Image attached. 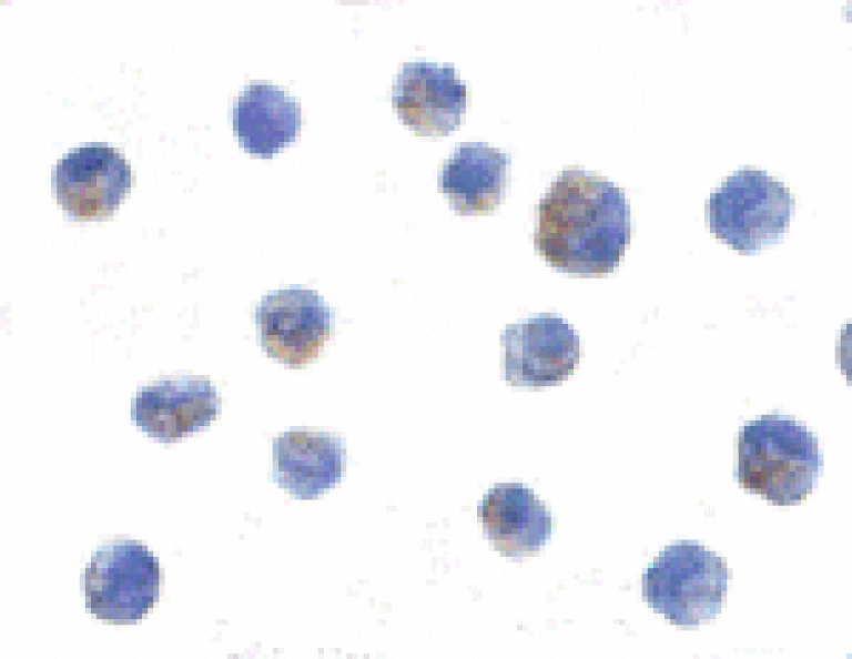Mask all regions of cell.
<instances>
[{"label":"cell","mask_w":852,"mask_h":659,"mask_svg":"<svg viewBox=\"0 0 852 659\" xmlns=\"http://www.w3.org/2000/svg\"><path fill=\"white\" fill-rule=\"evenodd\" d=\"M625 199L617 187L585 171H564L539 206L536 243L560 271L609 272L628 242Z\"/></svg>","instance_id":"1"},{"label":"cell","mask_w":852,"mask_h":659,"mask_svg":"<svg viewBox=\"0 0 852 659\" xmlns=\"http://www.w3.org/2000/svg\"><path fill=\"white\" fill-rule=\"evenodd\" d=\"M256 325L266 353L290 366L317 356L329 328V312L313 290L291 287L265 295L256 307Z\"/></svg>","instance_id":"2"},{"label":"cell","mask_w":852,"mask_h":659,"mask_svg":"<svg viewBox=\"0 0 852 659\" xmlns=\"http://www.w3.org/2000/svg\"><path fill=\"white\" fill-rule=\"evenodd\" d=\"M506 379L514 385L547 386L571 374L578 337L564 320L537 315L507 326L501 335Z\"/></svg>","instance_id":"3"},{"label":"cell","mask_w":852,"mask_h":659,"mask_svg":"<svg viewBox=\"0 0 852 659\" xmlns=\"http://www.w3.org/2000/svg\"><path fill=\"white\" fill-rule=\"evenodd\" d=\"M398 118L419 135H447L462 121L466 87L448 64L405 63L392 88Z\"/></svg>","instance_id":"4"},{"label":"cell","mask_w":852,"mask_h":659,"mask_svg":"<svg viewBox=\"0 0 852 659\" xmlns=\"http://www.w3.org/2000/svg\"><path fill=\"white\" fill-rule=\"evenodd\" d=\"M130 166L114 149L92 144L70 152L54 171L58 202L72 216L109 215L130 187Z\"/></svg>","instance_id":"5"},{"label":"cell","mask_w":852,"mask_h":659,"mask_svg":"<svg viewBox=\"0 0 852 659\" xmlns=\"http://www.w3.org/2000/svg\"><path fill=\"white\" fill-rule=\"evenodd\" d=\"M217 408L216 392L209 381L183 377L140 388L132 402V418L149 435L170 442L207 426Z\"/></svg>","instance_id":"6"},{"label":"cell","mask_w":852,"mask_h":659,"mask_svg":"<svg viewBox=\"0 0 852 659\" xmlns=\"http://www.w3.org/2000/svg\"><path fill=\"white\" fill-rule=\"evenodd\" d=\"M274 480L296 498H316L341 479L345 449L325 432L291 429L273 445Z\"/></svg>","instance_id":"7"},{"label":"cell","mask_w":852,"mask_h":659,"mask_svg":"<svg viewBox=\"0 0 852 659\" xmlns=\"http://www.w3.org/2000/svg\"><path fill=\"white\" fill-rule=\"evenodd\" d=\"M509 160L484 143H463L444 162L438 186L456 211L493 210L504 196Z\"/></svg>","instance_id":"8"},{"label":"cell","mask_w":852,"mask_h":659,"mask_svg":"<svg viewBox=\"0 0 852 659\" xmlns=\"http://www.w3.org/2000/svg\"><path fill=\"white\" fill-rule=\"evenodd\" d=\"M480 515L485 531L506 556L536 551L550 534V516L521 484H498L484 496Z\"/></svg>","instance_id":"9"},{"label":"cell","mask_w":852,"mask_h":659,"mask_svg":"<svg viewBox=\"0 0 852 659\" xmlns=\"http://www.w3.org/2000/svg\"><path fill=\"white\" fill-rule=\"evenodd\" d=\"M300 125L298 103L272 84H250L234 104L233 126L239 141L260 156H271L291 143Z\"/></svg>","instance_id":"10"}]
</instances>
